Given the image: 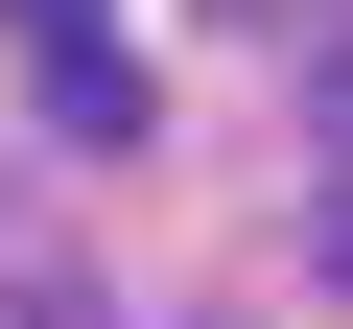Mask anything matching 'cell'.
I'll return each instance as SVG.
<instances>
[{"instance_id":"6da1fadb","label":"cell","mask_w":353,"mask_h":329,"mask_svg":"<svg viewBox=\"0 0 353 329\" xmlns=\"http://www.w3.org/2000/svg\"><path fill=\"white\" fill-rule=\"evenodd\" d=\"M48 118H71V141H141V47L71 24V47H48Z\"/></svg>"},{"instance_id":"7a4b0ae2","label":"cell","mask_w":353,"mask_h":329,"mask_svg":"<svg viewBox=\"0 0 353 329\" xmlns=\"http://www.w3.org/2000/svg\"><path fill=\"white\" fill-rule=\"evenodd\" d=\"M24 24H48V47H71V24H94V0H24Z\"/></svg>"}]
</instances>
